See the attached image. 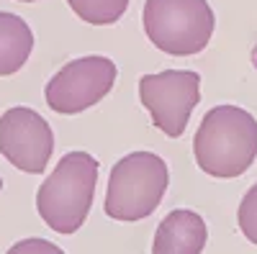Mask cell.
<instances>
[{"label":"cell","mask_w":257,"mask_h":254,"mask_svg":"<svg viewBox=\"0 0 257 254\" xmlns=\"http://www.w3.org/2000/svg\"><path fill=\"white\" fill-rule=\"evenodd\" d=\"M193 157L216 180L242 177L257 159V118L239 105H216L193 136Z\"/></svg>","instance_id":"cell-1"},{"label":"cell","mask_w":257,"mask_h":254,"mask_svg":"<svg viewBox=\"0 0 257 254\" xmlns=\"http://www.w3.org/2000/svg\"><path fill=\"white\" fill-rule=\"evenodd\" d=\"M100 162L88 152H67L36 190V210L52 231L72 236L82 228L95 198Z\"/></svg>","instance_id":"cell-2"},{"label":"cell","mask_w":257,"mask_h":254,"mask_svg":"<svg viewBox=\"0 0 257 254\" xmlns=\"http://www.w3.org/2000/svg\"><path fill=\"white\" fill-rule=\"evenodd\" d=\"M170 185V169L155 152H132L121 157L108 177L105 187V216L134 223L144 221L157 210Z\"/></svg>","instance_id":"cell-3"},{"label":"cell","mask_w":257,"mask_h":254,"mask_svg":"<svg viewBox=\"0 0 257 254\" xmlns=\"http://www.w3.org/2000/svg\"><path fill=\"white\" fill-rule=\"evenodd\" d=\"M144 34L170 57L201 54L216 29L208 0H147L142 13Z\"/></svg>","instance_id":"cell-4"},{"label":"cell","mask_w":257,"mask_h":254,"mask_svg":"<svg viewBox=\"0 0 257 254\" xmlns=\"http://www.w3.org/2000/svg\"><path fill=\"white\" fill-rule=\"evenodd\" d=\"M116 62L103 54L72 59L49 77L44 88L47 105L59 116H77L108 95L116 85Z\"/></svg>","instance_id":"cell-5"},{"label":"cell","mask_w":257,"mask_h":254,"mask_svg":"<svg viewBox=\"0 0 257 254\" xmlns=\"http://www.w3.org/2000/svg\"><path fill=\"white\" fill-rule=\"evenodd\" d=\"M139 100L152 116V123L167 139H180L188 129L190 113L201 103V75L193 70L142 75Z\"/></svg>","instance_id":"cell-6"},{"label":"cell","mask_w":257,"mask_h":254,"mask_svg":"<svg viewBox=\"0 0 257 254\" xmlns=\"http://www.w3.org/2000/svg\"><path fill=\"white\" fill-rule=\"evenodd\" d=\"M54 152L49 121L29 105H13L0 116V154L26 175L47 172Z\"/></svg>","instance_id":"cell-7"},{"label":"cell","mask_w":257,"mask_h":254,"mask_svg":"<svg viewBox=\"0 0 257 254\" xmlns=\"http://www.w3.org/2000/svg\"><path fill=\"white\" fill-rule=\"evenodd\" d=\"M208 226L201 213L178 208L160 221L152 241V254H203Z\"/></svg>","instance_id":"cell-8"},{"label":"cell","mask_w":257,"mask_h":254,"mask_svg":"<svg viewBox=\"0 0 257 254\" xmlns=\"http://www.w3.org/2000/svg\"><path fill=\"white\" fill-rule=\"evenodd\" d=\"M34 52V31L21 16L0 11V77H11L26 67Z\"/></svg>","instance_id":"cell-9"},{"label":"cell","mask_w":257,"mask_h":254,"mask_svg":"<svg viewBox=\"0 0 257 254\" xmlns=\"http://www.w3.org/2000/svg\"><path fill=\"white\" fill-rule=\"evenodd\" d=\"M72 13L90 26H111L123 18L128 0H67Z\"/></svg>","instance_id":"cell-10"},{"label":"cell","mask_w":257,"mask_h":254,"mask_svg":"<svg viewBox=\"0 0 257 254\" xmlns=\"http://www.w3.org/2000/svg\"><path fill=\"white\" fill-rule=\"evenodd\" d=\"M237 223H239V231L242 236L257 246V182L244 193L242 203H239V210H237Z\"/></svg>","instance_id":"cell-11"},{"label":"cell","mask_w":257,"mask_h":254,"mask_svg":"<svg viewBox=\"0 0 257 254\" xmlns=\"http://www.w3.org/2000/svg\"><path fill=\"white\" fill-rule=\"evenodd\" d=\"M6 254H67L62 246L52 244L49 239H41V236H29V239H21L16 241Z\"/></svg>","instance_id":"cell-12"},{"label":"cell","mask_w":257,"mask_h":254,"mask_svg":"<svg viewBox=\"0 0 257 254\" xmlns=\"http://www.w3.org/2000/svg\"><path fill=\"white\" fill-rule=\"evenodd\" d=\"M18 3H36V0H18Z\"/></svg>","instance_id":"cell-13"},{"label":"cell","mask_w":257,"mask_h":254,"mask_svg":"<svg viewBox=\"0 0 257 254\" xmlns=\"http://www.w3.org/2000/svg\"><path fill=\"white\" fill-rule=\"evenodd\" d=\"M0 190H3V177H0Z\"/></svg>","instance_id":"cell-14"}]
</instances>
